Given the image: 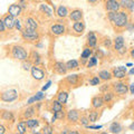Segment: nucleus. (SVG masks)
I'll return each mask as SVG.
<instances>
[{
    "mask_svg": "<svg viewBox=\"0 0 134 134\" xmlns=\"http://www.w3.org/2000/svg\"><path fill=\"white\" fill-rule=\"evenodd\" d=\"M107 20L115 29H123L126 28L130 24V16L126 10H120L116 12L112 11L107 12Z\"/></svg>",
    "mask_w": 134,
    "mask_h": 134,
    "instance_id": "nucleus-1",
    "label": "nucleus"
},
{
    "mask_svg": "<svg viewBox=\"0 0 134 134\" xmlns=\"http://www.w3.org/2000/svg\"><path fill=\"white\" fill-rule=\"evenodd\" d=\"M10 55L16 60L24 62L29 59V53L21 45H12L10 48Z\"/></svg>",
    "mask_w": 134,
    "mask_h": 134,
    "instance_id": "nucleus-2",
    "label": "nucleus"
},
{
    "mask_svg": "<svg viewBox=\"0 0 134 134\" xmlns=\"http://www.w3.org/2000/svg\"><path fill=\"white\" fill-rule=\"evenodd\" d=\"M20 36L26 43H36L40 38V34L38 30H32V29L28 28H24L20 31Z\"/></svg>",
    "mask_w": 134,
    "mask_h": 134,
    "instance_id": "nucleus-3",
    "label": "nucleus"
},
{
    "mask_svg": "<svg viewBox=\"0 0 134 134\" xmlns=\"http://www.w3.org/2000/svg\"><path fill=\"white\" fill-rule=\"evenodd\" d=\"M112 91L117 96H125L130 91V85L125 83L123 79H121V81H117L112 84Z\"/></svg>",
    "mask_w": 134,
    "mask_h": 134,
    "instance_id": "nucleus-4",
    "label": "nucleus"
},
{
    "mask_svg": "<svg viewBox=\"0 0 134 134\" xmlns=\"http://www.w3.org/2000/svg\"><path fill=\"white\" fill-rule=\"evenodd\" d=\"M113 48L119 55H124L126 53V46H125V40L123 36H116L115 39L113 40Z\"/></svg>",
    "mask_w": 134,
    "mask_h": 134,
    "instance_id": "nucleus-5",
    "label": "nucleus"
},
{
    "mask_svg": "<svg viewBox=\"0 0 134 134\" xmlns=\"http://www.w3.org/2000/svg\"><path fill=\"white\" fill-rule=\"evenodd\" d=\"M18 92H17L16 90L14 88H9V90H6L1 92V95H0V98H1L2 102H6V103H11L14 102V100H16L17 98H18Z\"/></svg>",
    "mask_w": 134,
    "mask_h": 134,
    "instance_id": "nucleus-6",
    "label": "nucleus"
},
{
    "mask_svg": "<svg viewBox=\"0 0 134 134\" xmlns=\"http://www.w3.org/2000/svg\"><path fill=\"white\" fill-rule=\"evenodd\" d=\"M104 7H105V10L107 12H112V11H120L121 7V3H120V0H105L104 1Z\"/></svg>",
    "mask_w": 134,
    "mask_h": 134,
    "instance_id": "nucleus-7",
    "label": "nucleus"
},
{
    "mask_svg": "<svg viewBox=\"0 0 134 134\" xmlns=\"http://www.w3.org/2000/svg\"><path fill=\"white\" fill-rule=\"evenodd\" d=\"M49 31L52 32V35H54V36H62L66 32V26L64 24H59V23L53 24V25H50V27H49Z\"/></svg>",
    "mask_w": 134,
    "mask_h": 134,
    "instance_id": "nucleus-8",
    "label": "nucleus"
},
{
    "mask_svg": "<svg viewBox=\"0 0 134 134\" xmlns=\"http://www.w3.org/2000/svg\"><path fill=\"white\" fill-rule=\"evenodd\" d=\"M81 116L82 114L78 110H69L66 114V120H67V122L75 124V123H79Z\"/></svg>",
    "mask_w": 134,
    "mask_h": 134,
    "instance_id": "nucleus-9",
    "label": "nucleus"
},
{
    "mask_svg": "<svg viewBox=\"0 0 134 134\" xmlns=\"http://www.w3.org/2000/svg\"><path fill=\"white\" fill-rule=\"evenodd\" d=\"M112 74H113V77L119 79H124L125 76H126V67L125 66H119V67H114L112 69Z\"/></svg>",
    "mask_w": 134,
    "mask_h": 134,
    "instance_id": "nucleus-10",
    "label": "nucleus"
},
{
    "mask_svg": "<svg viewBox=\"0 0 134 134\" xmlns=\"http://www.w3.org/2000/svg\"><path fill=\"white\" fill-rule=\"evenodd\" d=\"M53 69L58 75H66V73L68 72V69L66 67V63L64 62H55L53 66Z\"/></svg>",
    "mask_w": 134,
    "mask_h": 134,
    "instance_id": "nucleus-11",
    "label": "nucleus"
},
{
    "mask_svg": "<svg viewBox=\"0 0 134 134\" xmlns=\"http://www.w3.org/2000/svg\"><path fill=\"white\" fill-rule=\"evenodd\" d=\"M91 104H92V108H94V110H100V108H103L104 105H105V102H104V98L102 95H96L92 98Z\"/></svg>",
    "mask_w": 134,
    "mask_h": 134,
    "instance_id": "nucleus-12",
    "label": "nucleus"
},
{
    "mask_svg": "<svg viewBox=\"0 0 134 134\" xmlns=\"http://www.w3.org/2000/svg\"><path fill=\"white\" fill-rule=\"evenodd\" d=\"M92 54H93V50H92L91 47H88V46H85L83 49V53L81 55V64L82 65H87V63H88V59L92 57Z\"/></svg>",
    "mask_w": 134,
    "mask_h": 134,
    "instance_id": "nucleus-13",
    "label": "nucleus"
},
{
    "mask_svg": "<svg viewBox=\"0 0 134 134\" xmlns=\"http://www.w3.org/2000/svg\"><path fill=\"white\" fill-rule=\"evenodd\" d=\"M23 10L24 9L20 7L19 3H12V5H10L9 8H8V14L11 15L12 17H15V18H18V17L21 15Z\"/></svg>",
    "mask_w": 134,
    "mask_h": 134,
    "instance_id": "nucleus-14",
    "label": "nucleus"
},
{
    "mask_svg": "<svg viewBox=\"0 0 134 134\" xmlns=\"http://www.w3.org/2000/svg\"><path fill=\"white\" fill-rule=\"evenodd\" d=\"M24 27L25 28H28V29H32V30H38V21L32 18V17H27L24 21Z\"/></svg>",
    "mask_w": 134,
    "mask_h": 134,
    "instance_id": "nucleus-15",
    "label": "nucleus"
},
{
    "mask_svg": "<svg viewBox=\"0 0 134 134\" xmlns=\"http://www.w3.org/2000/svg\"><path fill=\"white\" fill-rule=\"evenodd\" d=\"M30 73H31V76L35 78L36 81H41V79H44V77H45L44 70L38 66H32Z\"/></svg>",
    "mask_w": 134,
    "mask_h": 134,
    "instance_id": "nucleus-16",
    "label": "nucleus"
},
{
    "mask_svg": "<svg viewBox=\"0 0 134 134\" xmlns=\"http://www.w3.org/2000/svg\"><path fill=\"white\" fill-rule=\"evenodd\" d=\"M98 43V38L96 36V34L94 31H90L87 34V46L91 48H95L97 46Z\"/></svg>",
    "mask_w": 134,
    "mask_h": 134,
    "instance_id": "nucleus-17",
    "label": "nucleus"
},
{
    "mask_svg": "<svg viewBox=\"0 0 134 134\" xmlns=\"http://www.w3.org/2000/svg\"><path fill=\"white\" fill-rule=\"evenodd\" d=\"M29 60L32 63L34 66H38L41 63V55L37 50H31L29 54Z\"/></svg>",
    "mask_w": 134,
    "mask_h": 134,
    "instance_id": "nucleus-18",
    "label": "nucleus"
},
{
    "mask_svg": "<svg viewBox=\"0 0 134 134\" xmlns=\"http://www.w3.org/2000/svg\"><path fill=\"white\" fill-rule=\"evenodd\" d=\"M68 18L73 21H81L83 20V10L82 9H73L72 11L69 12Z\"/></svg>",
    "mask_w": 134,
    "mask_h": 134,
    "instance_id": "nucleus-19",
    "label": "nucleus"
},
{
    "mask_svg": "<svg viewBox=\"0 0 134 134\" xmlns=\"http://www.w3.org/2000/svg\"><path fill=\"white\" fill-rule=\"evenodd\" d=\"M2 20L3 23H5V25L7 26V28L9 29V30H12V29L15 28V21H16V18L15 17H12L11 15L7 14L2 17Z\"/></svg>",
    "mask_w": 134,
    "mask_h": 134,
    "instance_id": "nucleus-20",
    "label": "nucleus"
},
{
    "mask_svg": "<svg viewBox=\"0 0 134 134\" xmlns=\"http://www.w3.org/2000/svg\"><path fill=\"white\" fill-rule=\"evenodd\" d=\"M73 31L75 35H82L85 31V24L83 23V20L81 21H75L73 24Z\"/></svg>",
    "mask_w": 134,
    "mask_h": 134,
    "instance_id": "nucleus-21",
    "label": "nucleus"
},
{
    "mask_svg": "<svg viewBox=\"0 0 134 134\" xmlns=\"http://www.w3.org/2000/svg\"><path fill=\"white\" fill-rule=\"evenodd\" d=\"M97 76L100 78V81L103 82H108L111 81V79L113 78V74H112V70H107V69H102L99 70Z\"/></svg>",
    "mask_w": 134,
    "mask_h": 134,
    "instance_id": "nucleus-22",
    "label": "nucleus"
},
{
    "mask_svg": "<svg viewBox=\"0 0 134 134\" xmlns=\"http://www.w3.org/2000/svg\"><path fill=\"white\" fill-rule=\"evenodd\" d=\"M65 81L69 84V85H74L76 86L79 84L81 82V75H77V74H72V75H68V76H66Z\"/></svg>",
    "mask_w": 134,
    "mask_h": 134,
    "instance_id": "nucleus-23",
    "label": "nucleus"
},
{
    "mask_svg": "<svg viewBox=\"0 0 134 134\" xmlns=\"http://www.w3.org/2000/svg\"><path fill=\"white\" fill-rule=\"evenodd\" d=\"M36 114V107L35 106H28L26 107L25 110L23 111V119L25 120H28V119H31V117Z\"/></svg>",
    "mask_w": 134,
    "mask_h": 134,
    "instance_id": "nucleus-24",
    "label": "nucleus"
},
{
    "mask_svg": "<svg viewBox=\"0 0 134 134\" xmlns=\"http://www.w3.org/2000/svg\"><path fill=\"white\" fill-rule=\"evenodd\" d=\"M56 15L57 17H59V18H66V17H68L69 16V10H68V8H67L66 6H58L57 7V10H56Z\"/></svg>",
    "mask_w": 134,
    "mask_h": 134,
    "instance_id": "nucleus-25",
    "label": "nucleus"
},
{
    "mask_svg": "<svg viewBox=\"0 0 134 134\" xmlns=\"http://www.w3.org/2000/svg\"><path fill=\"white\" fill-rule=\"evenodd\" d=\"M121 7L127 11H134V0H120Z\"/></svg>",
    "mask_w": 134,
    "mask_h": 134,
    "instance_id": "nucleus-26",
    "label": "nucleus"
},
{
    "mask_svg": "<svg viewBox=\"0 0 134 134\" xmlns=\"http://www.w3.org/2000/svg\"><path fill=\"white\" fill-rule=\"evenodd\" d=\"M45 94H44V92L41 91V92H38L36 95H34L32 97H30L28 100H27V104L28 105H32L34 103H36V102H40V100H43L45 98Z\"/></svg>",
    "mask_w": 134,
    "mask_h": 134,
    "instance_id": "nucleus-27",
    "label": "nucleus"
},
{
    "mask_svg": "<svg viewBox=\"0 0 134 134\" xmlns=\"http://www.w3.org/2000/svg\"><path fill=\"white\" fill-rule=\"evenodd\" d=\"M50 106H52V112L54 113V114H56V113H58V112L64 111V105H63L62 103H59V100H58L57 98L52 100Z\"/></svg>",
    "mask_w": 134,
    "mask_h": 134,
    "instance_id": "nucleus-28",
    "label": "nucleus"
},
{
    "mask_svg": "<svg viewBox=\"0 0 134 134\" xmlns=\"http://www.w3.org/2000/svg\"><path fill=\"white\" fill-rule=\"evenodd\" d=\"M122 125H121L119 122H113L111 123V125L108 126V132H111L113 134H120L121 132H122Z\"/></svg>",
    "mask_w": 134,
    "mask_h": 134,
    "instance_id": "nucleus-29",
    "label": "nucleus"
},
{
    "mask_svg": "<svg viewBox=\"0 0 134 134\" xmlns=\"http://www.w3.org/2000/svg\"><path fill=\"white\" fill-rule=\"evenodd\" d=\"M57 99L59 100V103H62L63 105L67 104V100H68V92L67 91H59L57 93Z\"/></svg>",
    "mask_w": 134,
    "mask_h": 134,
    "instance_id": "nucleus-30",
    "label": "nucleus"
},
{
    "mask_svg": "<svg viewBox=\"0 0 134 134\" xmlns=\"http://www.w3.org/2000/svg\"><path fill=\"white\" fill-rule=\"evenodd\" d=\"M16 129H17V132H18L19 134H26L27 131L29 130L28 126H27V122H26V121H20V122L17 124Z\"/></svg>",
    "mask_w": 134,
    "mask_h": 134,
    "instance_id": "nucleus-31",
    "label": "nucleus"
},
{
    "mask_svg": "<svg viewBox=\"0 0 134 134\" xmlns=\"http://www.w3.org/2000/svg\"><path fill=\"white\" fill-rule=\"evenodd\" d=\"M87 116H88V120H90V122H92V123H95L96 121H97L98 119H99V116H100V114H99V112H98V110H91L90 112H88V114H87Z\"/></svg>",
    "mask_w": 134,
    "mask_h": 134,
    "instance_id": "nucleus-32",
    "label": "nucleus"
},
{
    "mask_svg": "<svg viewBox=\"0 0 134 134\" xmlns=\"http://www.w3.org/2000/svg\"><path fill=\"white\" fill-rule=\"evenodd\" d=\"M66 67L68 70H74V69H77L79 67V62L76 59H70L68 62H66Z\"/></svg>",
    "mask_w": 134,
    "mask_h": 134,
    "instance_id": "nucleus-33",
    "label": "nucleus"
},
{
    "mask_svg": "<svg viewBox=\"0 0 134 134\" xmlns=\"http://www.w3.org/2000/svg\"><path fill=\"white\" fill-rule=\"evenodd\" d=\"M39 9H40L41 12H44V14L47 17H53L52 8H50L48 5H46V3H41V5L39 6Z\"/></svg>",
    "mask_w": 134,
    "mask_h": 134,
    "instance_id": "nucleus-34",
    "label": "nucleus"
},
{
    "mask_svg": "<svg viewBox=\"0 0 134 134\" xmlns=\"http://www.w3.org/2000/svg\"><path fill=\"white\" fill-rule=\"evenodd\" d=\"M114 97H115V93L113 91H107L103 95V98H104V102H105V104L111 103L112 100L114 99Z\"/></svg>",
    "mask_w": 134,
    "mask_h": 134,
    "instance_id": "nucleus-35",
    "label": "nucleus"
},
{
    "mask_svg": "<svg viewBox=\"0 0 134 134\" xmlns=\"http://www.w3.org/2000/svg\"><path fill=\"white\" fill-rule=\"evenodd\" d=\"M1 120L2 121H12L14 120V114H12L11 111H5L2 110L1 111Z\"/></svg>",
    "mask_w": 134,
    "mask_h": 134,
    "instance_id": "nucleus-36",
    "label": "nucleus"
},
{
    "mask_svg": "<svg viewBox=\"0 0 134 134\" xmlns=\"http://www.w3.org/2000/svg\"><path fill=\"white\" fill-rule=\"evenodd\" d=\"M26 122H27V126H28L29 130H32V129H35V127H37L39 125V120L38 119H34V117L26 120Z\"/></svg>",
    "mask_w": 134,
    "mask_h": 134,
    "instance_id": "nucleus-37",
    "label": "nucleus"
},
{
    "mask_svg": "<svg viewBox=\"0 0 134 134\" xmlns=\"http://www.w3.org/2000/svg\"><path fill=\"white\" fill-rule=\"evenodd\" d=\"M97 63H98L97 57H96V56H92L88 59V63H87L86 67H87V68H92V67H94V66L97 65Z\"/></svg>",
    "mask_w": 134,
    "mask_h": 134,
    "instance_id": "nucleus-38",
    "label": "nucleus"
},
{
    "mask_svg": "<svg viewBox=\"0 0 134 134\" xmlns=\"http://www.w3.org/2000/svg\"><path fill=\"white\" fill-rule=\"evenodd\" d=\"M32 66H34V65H32V63L29 60V59L21 62V67H23V69H24V70H31Z\"/></svg>",
    "mask_w": 134,
    "mask_h": 134,
    "instance_id": "nucleus-39",
    "label": "nucleus"
},
{
    "mask_svg": "<svg viewBox=\"0 0 134 134\" xmlns=\"http://www.w3.org/2000/svg\"><path fill=\"white\" fill-rule=\"evenodd\" d=\"M41 133L43 134H53L54 133V129H53L52 125H49V124L44 125L43 130H41Z\"/></svg>",
    "mask_w": 134,
    "mask_h": 134,
    "instance_id": "nucleus-40",
    "label": "nucleus"
},
{
    "mask_svg": "<svg viewBox=\"0 0 134 134\" xmlns=\"http://www.w3.org/2000/svg\"><path fill=\"white\" fill-rule=\"evenodd\" d=\"M79 123L83 126H88V123H90V120H88V116L86 115H82L81 119H79Z\"/></svg>",
    "mask_w": 134,
    "mask_h": 134,
    "instance_id": "nucleus-41",
    "label": "nucleus"
},
{
    "mask_svg": "<svg viewBox=\"0 0 134 134\" xmlns=\"http://www.w3.org/2000/svg\"><path fill=\"white\" fill-rule=\"evenodd\" d=\"M15 28H16L18 31H21L23 29L25 28V27H24L23 21H21L20 19H18V18H16V21H15Z\"/></svg>",
    "mask_w": 134,
    "mask_h": 134,
    "instance_id": "nucleus-42",
    "label": "nucleus"
},
{
    "mask_svg": "<svg viewBox=\"0 0 134 134\" xmlns=\"http://www.w3.org/2000/svg\"><path fill=\"white\" fill-rule=\"evenodd\" d=\"M100 84V78L98 76H93L90 79V85L92 86H96V85H99Z\"/></svg>",
    "mask_w": 134,
    "mask_h": 134,
    "instance_id": "nucleus-43",
    "label": "nucleus"
},
{
    "mask_svg": "<svg viewBox=\"0 0 134 134\" xmlns=\"http://www.w3.org/2000/svg\"><path fill=\"white\" fill-rule=\"evenodd\" d=\"M66 114H67V113L64 110V111H62V112L56 113V114H54V115L57 117V120H63V119H66Z\"/></svg>",
    "mask_w": 134,
    "mask_h": 134,
    "instance_id": "nucleus-44",
    "label": "nucleus"
},
{
    "mask_svg": "<svg viewBox=\"0 0 134 134\" xmlns=\"http://www.w3.org/2000/svg\"><path fill=\"white\" fill-rule=\"evenodd\" d=\"M6 29H8V28H7V26L5 25V23H3V20L1 18V19H0V32H1V34L6 32Z\"/></svg>",
    "mask_w": 134,
    "mask_h": 134,
    "instance_id": "nucleus-45",
    "label": "nucleus"
},
{
    "mask_svg": "<svg viewBox=\"0 0 134 134\" xmlns=\"http://www.w3.org/2000/svg\"><path fill=\"white\" fill-rule=\"evenodd\" d=\"M18 3L20 5V7H21L23 9H27V6H28L27 0H18Z\"/></svg>",
    "mask_w": 134,
    "mask_h": 134,
    "instance_id": "nucleus-46",
    "label": "nucleus"
},
{
    "mask_svg": "<svg viewBox=\"0 0 134 134\" xmlns=\"http://www.w3.org/2000/svg\"><path fill=\"white\" fill-rule=\"evenodd\" d=\"M104 46H105V47H112L113 41L110 38H105V40H104Z\"/></svg>",
    "mask_w": 134,
    "mask_h": 134,
    "instance_id": "nucleus-47",
    "label": "nucleus"
},
{
    "mask_svg": "<svg viewBox=\"0 0 134 134\" xmlns=\"http://www.w3.org/2000/svg\"><path fill=\"white\" fill-rule=\"evenodd\" d=\"M50 85H52V82H50V81H48V82H47V84H46V85L43 87V92H45L46 90H48L49 87H50Z\"/></svg>",
    "mask_w": 134,
    "mask_h": 134,
    "instance_id": "nucleus-48",
    "label": "nucleus"
},
{
    "mask_svg": "<svg viewBox=\"0 0 134 134\" xmlns=\"http://www.w3.org/2000/svg\"><path fill=\"white\" fill-rule=\"evenodd\" d=\"M86 127H88V129H95V130H99V129H102V125H88V126H86Z\"/></svg>",
    "mask_w": 134,
    "mask_h": 134,
    "instance_id": "nucleus-49",
    "label": "nucleus"
},
{
    "mask_svg": "<svg viewBox=\"0 0 134 134\" xmlns=\"http://www.w3.org/2000/svg\"><path fill=\"white\" fill-rule=\"evenodd\" d=\"M6 133V126L3 124L0 125V134H5Z\"/></svg>",
    "mask_w": 134,
    "mask_h": 134,
    "instance_id": "nucleus-50",
    "label": "nucleus"
},
{
    "mask_svg": "<svg viewBox=\"0 0 134 134\" xmlns=\"http://www.w3.org/2000/svg\"><path fill=\"white\" fill-rule=\"evenodd\" d=\"M69 132H70V130L68 127H66V129H64V131H62L60 134H69Z\"/></svg>",
    "mask_w": 134,
    "mask_h": 134,
    "instance_id": "nucleus-51",
    "label": "nucleus"
},
{
    "mask_svg": "<svg viewBox=\"0 0 134 134\" xmlns=\"http://www.w3.org/2000/svg\"><path fill=\"white\" fill-rule=\"evenodd\" d=\"M130 92H131V94H134V83L130 85Z\"/></svg>",
    "mask_w": 134,
    "mask_h": 134,
    "instance_id": "nucleus-52",
    "label": "nucleus"
},
{
    "mask_svg": "<svg viewBox=\"0 0 134 134\" xmlns=\"http://www.w3.org/2000/svg\"><path fill=\"white\" fill-rule=\"evenodd\" d=\"M130 56H131V58L134 59V47L131 48V50H130Z\"/></svg>",
    "mask_w": 134,
    "mask_h": 134,
    "instance_id": "nucleus-53",
    "label": "nucleus"
},
{
    "mask_svg": "<svg viewBox=\"0 0 134 134\" xmlns=\"http://www.w3.org/2000/svg\"><path fill=\"white\" fill-rule=\"evenodd\" d=\"M97 1H98V0H87V2L91 3V5H94V3H96Z\"/></svg>",
    "mask_w": 134,
    "mask_h": 134,
    "instance_id": "nucleus-54",
    "label": "nucleus"
},
{
    "mask_svg": "<svg viewBox=\"0 0 134 134\" xmlns=\"http://www.w3.org/2000/svg\"><path fill=\"white\" fill-rule=\"evenodd\" d=\"M69 134H81V133H79L78 131H70Z\"/></svg>",
    "mask_w": 134,
    "mask_h": 134,
    "instance_id": "nucleus-55",
    "label": "nucleus"
},
{
    "mask_svg": "<svg viewBox=\"0 0 134 134\" xmlns=\"http://www.w3.org/2000/svg\"><path fill=\"white\" fill-rule=\"evenodd\" d=\"M129 74H130V75H134V67H133V68H132L131 70H130Z\"/></svg>",
    "mask_w": 134,
    "mask_h": 134,
    "instance_id": "nucleus-56",
    "label": "nucleus"
},
{
    "mask_svg": "<svg viewBox=\"0 0 134 134\" xmlns=\"http://www.w3.org/2000/svg\"><path fill=\"white\" fill-rule=\"evenodd\" d=\"M130 129H131L132 130V131H134V122L131 124V126H130Z\"/></svg>",
    "mask_w": 134,
    "mask_h": 134,
    "instance_id": "nucleus-57",
    "label": "nucleus"
},
{
    "mask_svg": "<svg viewBox=\"0 0 134 134\" xmlns=\"http://www.w3.org/2000/svg\"><path fill=\"white\" fill-rule=\"evenodd\" d=\"M32 134H43V133H41V132H36V133H35V132H32Z\"/></svg>",
    "mask_w": 134,
    "mask_h": 134,
    "instance_id": "nucleus-58",
    "label": "nucleus"
},
{
    "mask_svg": "<svg viewBox=\"0 0 134 134\" xmlns=\"http://www.w3.org/2000/svg\"><path fill=\"white\" fill-rule=\"evenodd\" d=\"M99 134H108V133H107V132H100Z\"/></svg>",
    "mask_w": 134,
    "mask_h": 134,
    "instance_id": "nucleus-59",
    "label": "nucleus"
},
{
    "mask_svg": "<svg viewBox=\"0 0 134 134\" xmlns=\"http://www.w3.org/2000/svg\"><path fill=\"white\" fill-rule=\"evenodd\" d=\"M16 134H19V133H18V132H17V133H16Z\"/></svg>",
    "mask_w": 134,
    "mask_h": 134,
    "instance_id": "nucleus-60",
    "label": "nucleus"
},
{
    "mask_svg": "<svg viewBox=\"0 0 134 134\" xmlns=\"http://www.w3.org/2000/svg\"><path fill=\"white\" fill-rule=\"evenodd\" d=\"M133 24H134V19H133Z\"/></svg>",
    "mask_w": 134,
    "mask_h": 134,
    "instance_id": "nucleus-61",
    "label": "nucleus"
},
{
    "mask_svg": "<svg viewBox=\"0 0 134 134\" xmlns=\"http://www.w3.org/2000/svg\"><path fill=\"white\" fill-rule=\"evenodd\" d=\"M8 134H11V133H8Z\"/></svg>",
    "mask_w": 134,
    "mask_h": 134,
    "instance_id": "nucleus-62",
    "label": "nucleus"
}]
</instances>
